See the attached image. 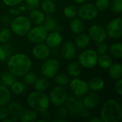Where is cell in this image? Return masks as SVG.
Wrapping results in <instances>:
<instances>
[{
	"mask_svg": "<svg viewBox=\"0 0 122 122\" xmlns=\"http://www.w3.org/2000/svg\"><path fill=\"white\" fill-rule=\"evenodd\" d=\"M31 59L28 55L23 53L11 54L7 60L8 70L16 77L23 76L31 70Z\"/></svg>",
	"mask_w": 122,
	"mask_h": 122,
	"instance_id": "obj_1",
	"label": "cell"
},
{
	"mask_svg": "<svg viewBox=\"0 0 122 122\" xmlns=\"http://www.w3.org/2000/svg\"><path fill=\"white\" fill-rule=\"evenodd\" d=\"M103 122H118L122 119V109L120 104L114 99H108L101 109Z\"/></svg>",
	"mask_w": 122,
	"mask_h": 122,
	"instance_id": "obj_2",
	"label": "cell"
},
{
	"mask_svg": "<svg viewBox=\"0 0 122 122\" xmlns=\"http://www.w3.org/2000/svg\"><path fill=\"white\" fill-rule=\"evenodd\" d=\"M26 101L31 109L40 113L46 111L50 104L49 97L44 92L38 91L30 92L27 96Z\"/></svg>",
	"mask_w": 122,
	"mask_h": 122,
	"instance_id": "obj_3",
	"label": "cell"
},
{
	"mask_svg": "<svg viewBox=\"0 0 122 122\" xmlns=\"http://www.w3.org/2000/svg\"><path fill=\"white\" fill-rule=\"evenodd\" d=\"M10 29L18 36L26 35L31 28V22L29 17L24 15H17L10 23Z\"/></svg>",
	"mask_w": 122,
	"mask_h": 122,
	"instance_id": "obj_4",
	"label": "cell"
},
{
	"mask_svg": "<svg viewBox=\"0 0 122 122\" xmlns=\"http://www.w3.org/2000/svg\"><path fill=\"white\" fill-rule=\"evenodd\" d=\"M98 59L99 55L96 51L92 49H84L79 54L78 61L81 66L86 69H92L97 65Z\"/></svg>",
	"mask_w": 122,
	"mask_h": 122,
	"instance_id": "obj_5",
	"label": "cell"
},
{
	"mask_svg": "<svg viewBox=\"0 0 122 122\" xmlns=\"http://www.w3.org/2000/svg\"><path fill=\"white\" fill-rule=\"evenodd\" d=\"M60 69V62L56 58H47L41 66L42 74L46 79H53Z\"/></svg>",
	"mask_w": 122,
	"mask_h": 122,
	"instance_id": "obj_6",
	"label": "cell"
},
{
	"mask_svg": "<svg viewBox=\"0 0 122 122\" xmlns=\"http://www.w3.org/2000/svg\"><path fill=\"white\" fill-rule=\"evenodd\" d=\"M67 98V91L64 86L57 85L54 86L49 94L50 102L58 107L64 105Z\"/></svg>",
	"mask_w": 122,
	"mask_h": 122,
	"instance_id": "obj_7",
	"label": "cell"
},
{
	"mask_svg": "<svg viewBox=\"0 0 122 122\" xmlns=\"http://www.w3.org/2000/svg\"><path fill=\"white\" fill-rule=\"evenodd\" d=\"M48 34V31L44 28V26L36 25L34 27H31L27 33L28 40L34 44L43 43L45 41L46 37Z\"/></svg>",
	"mask_w": 122,
	"mask_h": 122,
	"instance_id": "obj_8",
	"label": "cell"
},
{
	"mask_svg": "<svg viewBox=\"0 0 122 122\" xmlns=\"http://www.w3.org/2000/svg\"><path fill=\"white\" fill-rule=\"evenodd\" d=\"M98 15V9L94 4L84 3L78 9L79 18L84 21L94 20Z\"/></svg>",
	"mask_w": 122,
	"mask_h": 122,
	"instance_id": "obj_9",
	"label": "cell"
},
{
	"mask_svg": "<svg viewBox=\"0 0 122 122\" xmlns=\"http://www.w3.org/2000/svg\"><path fill=\"white\" fill-rule=\"evenodd\" d=\"M65 107L71 114L76 116L79 115L81 110L84 107L83 104V99L81 97L76 95L67 96L65 102Z\"/></svg>",
	"mask_w": 122,
	"mask_h": 122,
	"instance_id": "obj_10",
	"label": "cell"
},
{
	"mask_svg": "<svg viewBox=\"0 0 122 122\" xmlns=\"http://www.w3.org/2000/svg\"><path fill=\"white\" fill-rule=\"evenodd\" d=\"M107 36L112 39H120L122 36V19L117 17L109 21L106 26Z\"/></svg>",
	"mask_w": 122,
	"mask_h": 122,
	"instance_id": "obj_11",
	"label": "cell"
},
{
	"mask_svg": "<svg viewBox=\"0 0 122 122\" xmlns=\"http://www.w3.org/2000/svg\"><path fill=\"white\" fill-rule=\"evenodd\" d=\"M69 83V88L74 95L82 97L86 95L89 90L88 83L78 77L73 78V79H71V81Z\"/></svg>",
	"mask_w": 122,
	"mask_h": 122,
	"instance_id": "obj_12",
	"label": "cell"
},
{
	"mask_svg": "<svg viewBox=\"0 0 122 122\" xmlns=\"http://www.w3.org/2000/svg\"><path fill=\"white\" fill-rule=\"evenodd\" d=\"M89 36L97 44L104 42L107 38V31L104 27L99 24L92 25L89 29Z\"/></svg>",
	"mask_w": 122,
	"mask_h": 122,
	"instance_id": "obj_13",
	"label": "cell"
},
{
	"mask_svg": "<svg viewBox=\"0 0 122 122\" xmlns=\"http://www.w3.org/2000/svg\"><path fill=\"white\" fill-rule=\"evenodd\" d=\"M50 49L51 48L49 47L46 44L44 43L36 44L33 47L31 50V53L35 59L39 61H44L49 57L51 54Z\"/></svg>",
	"mask_w": 122,
	"mask_h": 122,
	"instance_id": "obj_14",
	"label": "cell"
},
{
	"mask_svg": "<svg viewBox=\"0 0 122 122\" xmlns=\"http://www.w3.org/2000/svg\"><path fill=\"white\" fill-rule=\"evenodd\" d=\"M82 99L84 107L89 110L94 109L99 106L101 101V97L99 94L93 91L92 92L89 94L87 93L86 95H84V97Z\"/></svg>",
	"mask_w": 122,
	"mask_h": 122,
	"instance_id": "obj_15",
	"label": "cell"
},
{
	"mask_svg": "<svg viewBox=\"0 0 122 122\" xmlns=\"http://www.w3.org/2000/svg\"><path fill=\"white\" fill-rule=\"evenodd\" d=\"M7 110L10 116V119L11 122H16L19 120V117L24 111L22 105L16 102H9L7 104Z\"/></svg>",
	"mask_w": 122,
	"mask_h": 122,
	"instance_id": "obj_16",
	"label": "cell"
},
{
	"mask_svg": "<svg viewBox=\"0 0 122 122\" xmlns=\"http://www.w3.org/2000/svg\"><path fill=\"white\" fill-rule=\"evenodd\" d=\"M62 41L63 38L61 34L55 31H50V33L47 34L45 39L46 44L50 48H56L59 46L62 43Z\"/></svg>",
	"mask_w": 122,
	"mask_h": 122,
	"instance_id": "obj_17",
	"label": "cell"
},
{
	"mask_svg": "<svg viewBox=\"0 0 122 122\" xmlns=\"http://www.w3.org/2000/svg\"><path fill=\"white\" fill-rule=\"evenodd\" d=\"M61 54L63 58L67 60L72 59L76 54V47L74 43L66 41L61 48Z\"/></svg>",
	"mask_w": 122,
	"mask_h": 122,
	"instance_id": "obj_18",
	"label": "cell"
},
{
	"mask_svg": "<svg viewBox=\"0 0 122 122\" xmlns=\"http://www.w3.org/2000/svg\"><path fill=\"white\" fill-rule=\"evenodd\" d=\"M29 19L31 24H34V25H41L44 22L45 16L43 11L35 8L30 10L29 14Z\"/></svg>",
	"mask_w": 122,
	"mask_h": 122,
	"instance_id": "obj_19",
	"label": "cell"
},
{
	"mask_svg": "<svg viewBox=\"0 0 122 122\" xmlns=\"http://www.w3.org/2000/svg\"><path fill=\"white\" fill-rule=\"evenodd\" d=\"M91 42V39L89 36L85 33H80L77 34L75 40H74V44L76 48L79 49H84L87 48Z\"/></svg>",
	"mask_w": 122,
	"mask_h": 122,
	"instance_id": "obj_20",
	"label": "cell"
},
{
	"mask_svg": "<svg viewBox=\"0 0 122 122\" xmlns=\"http://www.w3.org/2000/svg\"><path fill=\"white\" fill-rule=\"evenodd\" d=\"M108 74L111 79L117 80L121 79L122 74V66L120 63L112 64L108 68Z\"/></svg>",
	"mask_w": 122,
	"mask_h": 122,
	"instance_id": "obj_21",
	"label": "cell"
},
{
	"mask_svg": "<svg viewBox=\"0 0 122 122\" xmlns=\"http://www.w3.org/2000/svg\"><path fill=\"white\" fill-rule=\"evenodd\" d=\"M69 28L73 33L76 34H79L83 32V31L84 30V24L80 18L76 16L71 19L69 23Z\"/></svg>",
	"mask_w": 122,
	"mask_h": 122,
	"instance_id": "obj_22",
	"label": "cell"
},
{
	"mask_svg": "<svg viewBox=\"0 0 122 122\" xmlns=\"http://www.w3.org/2000/svg\"><path fill=\"white\" fill-rule=\"evenodd\" d=\"M89 88L92 89L94 92H99L102 91L104 86H105V82L104 79L99 76H96L92 78L89 82L88 83Z\"/></svg>",
	"mask_w": 122,
	"mask_h": 122,
	"instance_id": "obj_23",
	"label": "cell"
},
{
	"mask_svg": "<svg viewBox=\"0 0 122 122\" xmlns=\"http://www.w3.org/2000/svg\"><path fill=\"white\" fill-rule=\"evenodd\" d=\"M11 92L8 87L0 84V107L7 106L11 100Z\"/></svg>",
	"mask_w": 122,
	"mask_h": 122,
	"instance_id": "obj_24",
	"label": "cell"
},
{
	"mask_svg": "<svg viewBox=\"0 0 122 122\" xmlns=\"http://www.w3.org/2000/svg\"><path fill=\"white\" fill-rule=\"evenodd\" d=\"M38 118V114L33 109L24 110L19 117V120L21 122H36Z\"/></svg>",
	"mask_w": 122,
	"mask_h": 122,
	"instance_id": "obj_25",
	"label": "cell"
},
{
	"mask_svg": "<svg viewBox=\"0 0 122 122\" xmlns=\"http://www.w3.org/2000/svg\"><path fill=\"white\" fill-rule=\"evenodd\" d=\"M66 71L69 76L75 78L80 76L81 74V68L79 63L71 62L66 66Z\"/></svg>",
	"mask_w": 122,
	"mask_h": 122,
	"instance_id": "obj_26",
	"label": "cell"
},
{
	"mask_svg": "<svg viewBox=\"0 0 122 122\" xmlns=\"http://www.w3.org/2000/svg\"><path fill=\"white\" fill-rule=\"evenodd\" d=\"M12 54V48L11 46L8 44L7 43L2 44L0 45V61H7L8 59Z\"/></svg>",
	"mask_w": 122,
	"mask_h": 122,
	"instance_id": "obj_27",
	"label": "cell"
},
{
	"mask_svg": "<svg viewBox=\"0 0 122 122\" xmlns=\"http://www.w3.org/2000/svg\"><path fill=\"white\" fill-rule=\"evenodd\" d=\"M0 80L1 84L6 87H10L11 84L16 81V76H14L10 71H4L1 74Z\"/></svg>",
	"mask_w": 122,
	"mask_h": 122,
	"instance_id": "obj_28",
	"label": "cell"
},
{
	"mask_svg": "<svg viewBox=\"0 0 122 122\" xmlns=\"http://www.w3.org/2000/svg\"><path fill=\"white\" fill-rule=\"evenodd\" d=\"M108 51H109L112 56L116 59L122 58V44L121 42H117L112 44L109 47Z\"/></svg>",
	"mask_w": 122,
	"mask_h": 122,
	"instance_id": "obj_29",
	"label": "cell"
},
{
	"mask_svg": "<svg viewBox=\"0 0 122 122\" xmlns=\"http://www.w3.org/2000/svg\"><path fill=\"white\" fill-rule=\"evenodd\" d=\"M41 7L44 12L51 14L56 11V6L55 3L52 0H44L41 3Z\"/></svg>",
	"mask_w": 122,
	"mask_h": 122,
	"instance_id": "obj_30",
	"label": "cell"
},
{
	"mask_svg": "<svg viewBox=\"0 0 122 122\" xmlns=\"http://www.w3.org/2000/svg\"><path fill=\"white\" fill-rule=\"evenodd\" d=\"M44 26L48 31H53L56 29L57 26V21L56 19L51 16H48L45 17L44 20Z\"/></svg>",
	"mask_w": 122,
	"mask_h": 122,
	"instance_id": "obj_31",
	"label": "cell"
},
{
	"mask_svg": "<svg viewBox=\"0 0 122 122\" xmlns=\"http://www.w3.org/2000/svg\"><path fill=\"white\" fill-rule=\"evenodd\" d=\"M33 85L35 91L44 92L48 89L49 84L48 80L46 78H39L36 80Z\"/></svg>",
	"mask_w": 122,
	"mask_h": 122,
	"instance_id": "obj_32",
	"label": "cell"
},
{
	"mask_svg": "<svg viewBox=\"0 0 122 122\" xmlns=\"http://www.w3.org/2000/svg\"><path fill=\"white\" fill-rule=\"evenodd\" d=\"M112 64V58H111V56H109L108 54H105L99 56L97 64H99V66H100L102 69H107L111 66Z\"/></svg>",
	"mask_w": 122,
	"mask_h": 122,
	"instance_id": "obj_33",
	"label": "cell"
},
{
	"mask_svg": "<svg viewBox=\"0 0 122 122\" xmlns=\"http://www.w3.org/2000/svg\"><path fill=\"white\" fill-rule=\"evenodd\" d=\"M11 92L15 95H21L25 91V85L24 83L15 81L10 86Z\"/></svg>",
	"mask_w": 122,
	"mask_h": 122,
	"instance_id": "obj_34",
	"label": "cell"
},
{
	"mask_svg": "<svg viewBox=\"0 0 122 122\" xmlns=\"http://www.w3.org/2000/svg\"><path fill=\"white\" fill-rule=\"evenodd\" d=\"M78 8L74 5H68L64 9V15L68 19H73L77 16Z\"/></svg>",
	"mask_w": 122,
	"mask_h": 122,
	"instance_id": "obj_35",
	"label": "cell"
},
{
	"mask_svg": "<svg viewBox=\"0 0 122 122\" xmlns=\"http://www.w3.org/2000/svg\"><path fill=\"white\" fill-rule=\"evenodd\" d=\"M54 81L57 85L65 86L69 82V76L65 73L57 74L54 76Z\"/></svg>",
	"mask_w": 122,
	"mask_h": 122,
	"instance_id": "obj_36",
	"label": "cell"
},
{
	"mask_svg": "<svg viewBox=\"0 0 122 122\" xmlns=\"http://www.w3.org/2000/svg\"><path fill=\"white\" fill-rule=\"evenodd\" d=\"M12 36V31L9 28H4L0 31V42L5 44L9 41Z\"/></svg>",
	"mask_w": 122,
	"mask_h": 122,
	"instance_id": "obj_37",
	"label": "cell"
},
{
	"mask_svg": "<svg viewBox=\"0 0 122 122\" xmlns=\"http://www.w3.org/2000/svg\"><path fill=\"white\" fill-rule=\"evenodd\" d=\"M37 79V74L34 71H31L30 70L23 76V80L24 83L28 85H33Z\"/></svg>",
	"mask_w": 122,
	"mask_h": 122,
	"instance_id": "obj_38",
	"label": "cell"
},
{
	"mask_svg": "<svg viewBox=\"0 0 122 122\" xmlns=\"http://www.w3.org/2000/svg\"><path fill=\"white\" fill-rule=\"evenodd\" d=\"M110 0H96L95 6L98 11H105L110 6Z\"/></svg>",
	"mask_w": 122,
	"mask_h": 122,
	"instance_id": "obj_39",
	"label": "cell"
},
{
	"mask_svg": "<svg viewBox=\"0 0 122 122\" xmlns=\"http://www.w3.org/2000/svg\"><path fill=\"white\" fill-rule=\"evenodd\" d=\"M111 9L115 14H121L122 12V0H112L110 3Z\"/></svg>",
	"mask_w": 122,
	"mask_h": 122,
	"instance_id": "obj_40",
	"label": "cell"
},
{
	"mask_svg": "<svg viewBox=\"0 0 122 122\" xmlns=\"http://www.w3.org/2000/svg\"><path fill=\"white\" fill-rule=\"evenodd\" d=\"M109 49V47L107 44L104 42H102L99 44H97V53L98 54L99 56L103 55L107 53Z\"/></svg>",
	"mask_w": 122,
	"mask_h": 122,
	"instance_id": "obj_41",
	"label": "cell"
},
{
	"mask_svg": "<svg viewBox=\"0 0 122 122\" xmlns=\"http://www.w3.org/2000/svg\"><path fill=\"white\" fill-rule=\"evenodd\" d=\"M68 110L66 108V107H64L63 105L58 107V109L56 111V114H57V117L59 118H62V119H65L67 117L68 114Z\"/></svg>",
	"mask_w": 122,
	"mask_h": 122,
	"instance_id": "obj_42",
	"label": "cell"
},
{
	"mask_svg": "<svg viewBox=\"0 0 122 122\" xmlns=\"http://www.w3.org/2000/svg\"><path fill=\"white\" fill-rule=\"evenodd\" d=\"M12 7L13 8H11L9 9V12L12 14H14V15H19L21 13L24 12L25 11V9H26L24 6H20V4L17 7H14V6H12Z\"/></svg>",
	"mask_w": 122,
	"mask_h": 122,
	"instance_id": "obj_43",
	"label": "cell"
},
{
	"mask_svg": "<svg viewBox=\"0 0 122 122\" xmlns=\"http://www.w3.org/2000/svg\"><path fill=\"white\" fill-rule=\"evenodd\" d=\"M114 91L117 94H118L119 96L122 95V79H119L117 80L116 83L114 84Z\"/></svg>",
	"mask_w": 122,
	"mask_h": 122,
	"instance_id": "obj_44",
	"label": "cell"
},
{
	"mask_svg": "<svg viewBox=\"0 0 122 122\" xmlns=\"http://www.w3.org/2000/svg\"><path fill=\"white\" fill-rule=\"evenodd\" d=\"M25 1L30 10L36 8L41 2V0H25Z\"/></svg>",
	"mask_w": 122,
	"mask_h": 122,
	"instance_id": "obj_45",
	"label": "cell"
},
{
	"mask_svg": "<svg viewBox=\"0 0 122 122\" xmlns=\"http://www.w3.org/2000/svg\"><path fill=\"white\" fill-rule=\"evenodd\" d=\"M9 116V112L6 106H1L0 107V120L5 119L8 118Z\"/></svg>",
	"mask_w": 122,
	"mask_h": 122,
	"instance_id": "obj_46",
	"label": "cell"
},
{
	"mask_svg": "<svg viewBox=\"0 0 122 122\" xmlns=\"http://www.w3.org/2000/svg\"><path fill=\"white\" fill-rule=\"evenodd\" d=\"M5 5L9 6H16L19 5L24 0H2Z\"/></svg>",
	"mask_w": 122,
	"mask_h": 122,
	"instance_id": "obj_47",
	"label": "cell"
},
{
	"mask_svg": "<svg viewBox=\"0 0 122 122\" xmlns=\"http://www.w3.org/2000/svg\"><path fill=\"white\" fill-rule=\"evenodd\" d=\"M79 115H80L81 117H83V118H89V116H90V112H89V111L88 109L84 107V108L81 110V112H80V113H79Z\"/></svg>",
	"mask_w": 122,
	"mask_h": 122,
	"instance_id": "obj_48",
	"label": "cell"
},
{
	"mask_svg": "<svg viewBox=\"0 0 122 122\" xmlns=\"http://www.w3.org/2000/svg\"><path fill=\"white\" fill-rule=\"evenodd\" d=\"M11 20H12L11 18L9 16H8V15H4L1 17V22L4 25H9V24H10Z\"/></svg>",
	"mask_w": 122,
	"mask_h": 122,
	"instance_id": "obj_49",
	"label": "cell"
},
{
	"mask_svg": "<svg viewBox=\"0 0 122 122\" xmlns=\"http://www.w3.org/2000/svg\"><path fill=\"white\" fill-rule=\"evenodd\" d=\"M90 122H103L101 117H94L90 120Z\"/></svg>",
	"mask_w": 122,
	"mask_h": 122,
	"instance_id": "obj_50",
	"label": "cell"
},
{
	"mask_svg": "<svg viewBox=\"0 0 122 122\" xmlns=\"http://www.w3.org/2000/svg\"><path fill=\"white\" fill-rule=\"evenodd\" d=\"M54 122H66V120H65V119H62V118H58V119H54Z\"/></svg>",
	"mask_w": 122,
	"mask_h": 122,
	"instance_id": "obj_51",
	"label": "cell"
},
{
	"mask_svg": "<svg viewBox=\"0 0 122 122\" xmlns=\"http://www.w3.org/2000/svg\"><path fill=\"white\" fill-rule=\"evenodd\" d=\"M74 1L76 3V4H82L84 3H85L86 1V0H74Z\"/></svg>",
	"mask_w": 122,
	"mask_h": 122,
	"instance_id": "obj_52",
	"label": "cell"
},
{
	"mask_svg": "<svg viewBox=\"0 0 122 122\" xmlns=\"http://www.w3.org/2000/svg\"><path fill=\"white\" fill-rule=\"evenodd\" d=\"M46 122V120H44V119H41V120H38V122Z\"/></svg>",
	"mask_w": 122,
	"mask_h": 122,
	"instance_id": "obj_53",
	"label": "cell"
},
{
	"mask_svg": "<svg viewBox=\"0 0 122 122\" xmlns=\"http://www.w3.org/2000/svg\"><path fill=\"white\" fill-rule=\"evenodd\" d=\"M53 1H58V0H52Z\"/></svg>",
	"mask_w": 122,
	"mask_h": 122,
	"instance_id": "obj_54",
	"label": "cell"
}]
</instances>
